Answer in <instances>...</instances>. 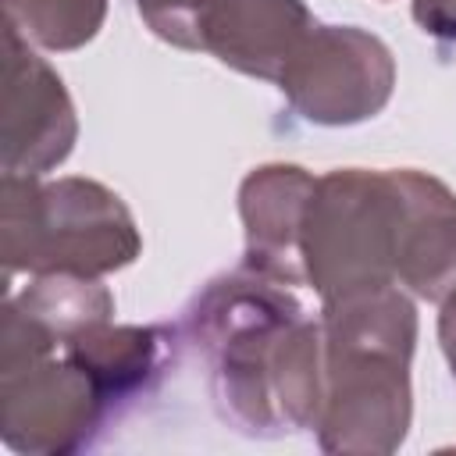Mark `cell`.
Segmentation results:
<instances>
[{
	"label": "cell",
	"mask_w": 456,
	"mask_h": 456,
	"mask_svg": "<svg viewBox=\"0 0 456 456\" xmlns=\"http://www.w3.org/2000/svg\"><path fill=\"white\" fill-rule=\"evenodd\" d=\"M395 86L388 46L353 25H317L303 36L278 89L314 125H356L374 118Z\"/></svg>",
	"instance_id": "8992f818"
},
{
	"label": "cell",
	"mask_w": 456,
	"mask_h": 456,
	"mask_svg": "<svg viewBox=\"0 0 456 456\" xmlns=\"http://www.w3.org/2000/svg\"><path fill=\"white\" fill-rule=\"evenodd\" d=\"M4 175H43L57 167L78 135L75 107L57 71L28 50V39L4 21Z\"/></svg>",
	"instance_id": "52a82bcc"
},
{
	"label": "cell",
	"mask_w": 456,
	"mask_h": 456,
	"mask_svg": "<svg viewBox=\"0 0 456 456\" xmlns=\"http://www.w3.org/2000/svg\"><path fill=\"white\" fill-rule=\"evenodd\" d=\"M324 403L317 438L328 452H392L410 428L413 303L381 285L324 303Z\"/></svg>",
	"instance_id": "7a4b0ae2"
},
{
	"label": "cell",
	"mask_w": 456,
	"mask_h": 456,
	"mask_svg": "<svg viewBox=\"0 0 456 456\" xmlns=\"http://www.w3.org/2000/svg\"><path fill=\"white\" fill-rule=\"evenodd\" d=\"M399 185L395 171L346 167L317 178L303 214V271L321 303L399 285Z\"/></svg>",
	"instance_id": "277c9868"
},
{
	"label": "cell",
	"mask_w": 456,
	"mask_h": 456,
	"mask_svg": "<svg viewBox=\"0 0 456 456\" xmlns=\"http://www.w3.org/2000/svg\"><path fill=\"white\" fill-rule=\"evenodd\" d=\"M0 196L7 278L14 271L96 278L132 264L142 249L128 207L100 182L4 175Z\"/></svg>",
	"instance_id": "3957f363"
},
{
	"label": "cell",
	"mask_w": 456,
	"mask_h": 456,
	"mask_svg": "<svg viewBox=\"0 0 456 456\" xmlns=\"http://www.w3.org/2000/svg\"><path fill=\"white\" fill-rule=\"evenodd\" d=\"M4 442L18 452H78L110 417V403L57 342L11 299L0 331Z\"/></svg>",
	"instance_id": "5b68a950"
},
{
	"label": "cell",
	"mask_w": 456,
	"mask_h": 456,
	"mask_svg": "<svg viewBox=\"0 0 456 456\" xmlns=\"http://www.w3.org/2000/svg\"><path fill=\"white\" fill-rule=\"evenodd\" d=\"M314 185L317 178L296 164H267L246 175L239 189V214L246 228V256H242L246 267L281 285H306L299 235Z\"/></svg>",
	"instance_id": "9c48e42d"
},
{
	"label": "cell",
	"mask_w": 456,
	"mask_h": 456,
	"mask_svg": "<svg viewBox=\"0 0 456 456\" xmlns=\"http://www.w3.org/2000/svg\"><path fill=\"white\" fill-rule=\"evenodd\" d=\"M182 331L207 360L210 392L224 420L249 435L317 428L324 335L289 285L242 264L192 299Z\"/></svg>",
	"instance_id": "6da1fadb"
},
{
	"label": "cell",
	"mask_w": 456,
	"mask_h": 456,
	"mask_svg": "<svg viewBox=\"0 0 456 456\" xmlns=\"http://www.w3.org/2000/svg\"><path fill=\"white\" fill-rule=\"evenodd\" d=\"M399 246L395 281L420 299L456 296V196L424 171H395Z\"/></svg>",
	"instance_id": "30bf717a"
},
{
	"label": "cell",
	"mask_w": 456,
	"mask_h": 456,
	"mask_svg": "<svg viewBox=\"0 0 456 456\" xmlns=\"http://www.w3.org/2000/svg\"><path fill=\"white\" fill-rule=\"evenodd\" d=\"M438 338H442L445 360H449L452 378H456V296H449V299L442 303V317H438Z\"/></svg>",
	"instance_id": "4fadbf2b"
},
{
	"label": "cell",
	"mask_w": 456,
	"mask_h": 456,
	"mask_svg": "<svg viewBox=\"0 0 456 456\" xmlns=\"http://www.w3.org/2000/svg\"><path fill=\"white\" fill-rule=\"evenodd\" d=\"M310 28L314 18L303 0H200L192 50L214 53L242 75L278 82Z\"/></svg>",
	"instance_id": "ba28073f"
},
{
	"label": "cell",
	"mask_w": 456,
	"mask_h": 456,
	"mask_svg": "<svg viewBox=\"0 0 456 456\" xmlns=\"http://www.w3.org/2000/svg\"><path fill=\"white\" fill-rule=\"evenodd\" d=\"M107 14V0H4V21L46 50H78Z\"/></svg>",
	"instance_id": "8fae6325"
},
{
	"label": "cell",
	"mask_w": 456,
	"mask_h": 456,
	"mask_svg": "<svg viewBox=\"0 0 456 456\" xmlns=\"http://www.w3.org/2000/svg\"><path fill=\"white\" fill-rule=\"evenodd\" d=\"M413 18L424 32L456 43V0H413Z\"/></svg>",
	"instance_id": "7c38bea8"
}]
</instances>
